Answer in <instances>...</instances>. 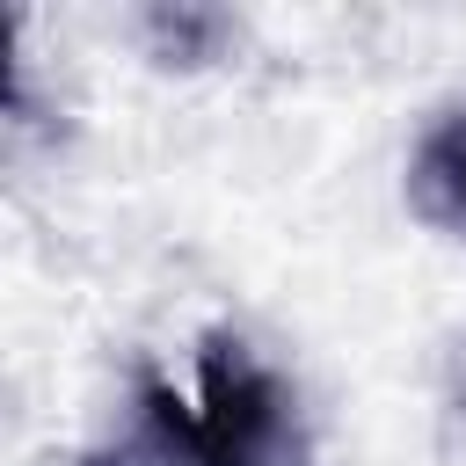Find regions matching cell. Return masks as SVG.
Segmentation results:
<instances>
[{
  "label": "cell",
  "mask_w": 466,
  "mask_h": 466,
  "mask_svg": "<svg viewBox=\"0 0 466 466\" xmlns=\"http://www.w3.org/2000/svg\"><path fill=\"white\" fill-rule=\"evenodd\" d=\"M408 204L444 226V233H466V109L444 116L422 146H415V167H408Z\"/></svg>",
  "instance_id": "obj_1"
}]
</instances>
